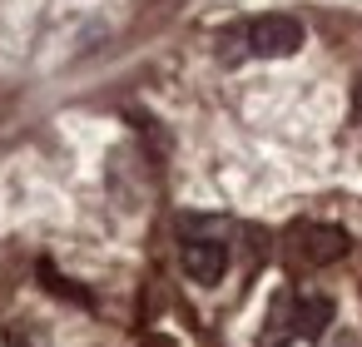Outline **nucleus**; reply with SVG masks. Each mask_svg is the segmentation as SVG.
Listing matches in <instances>:
<instances>
[{"label": "nucleus", "mask_w": 362, "mask_h": 347, "mask_svg": "<svg viewBox=\"0 0 362 347\" xmlns=\"http://www.w3.org/2000/svg\"><path fill=\"white\" fill-rule=\"evenodd\" d=\"M248 50L258 60H288L303 50V25L293 16H258L248 20Z\"/></svg>", "instance_id": "obj_1"}, {"label": "nucleus", "mask_w": 362, "mask_h": 347, "mask_svg": "<svg viewBox=\"0 0 362 347\" xmlns=\"http://www.w3.org/2000/svg\"><path fill=\"white\" fill-rule=\"evenodd\" d=\"M347 233L337 228V223H298L293 228V253L308 263V268H327V263H337L342 253H347Z\"/></svg>", "instance_id": "obj_2"}, {"label": "nucleus", "mask_w": 362, "mask_h": 347, "mask_svg": "<svg viewBox=\"0 0 362 347\" xmlns=\"http://www.w3.org/2000/svg\"><path fill=\"white\" fill-rule=\"evenodd\" d=\"M223 268H228V248H223L218 238H189V243H184V273H189L194 283L214 288V283L223 278Z\"/></svg>", "instance_id": "obj_3"}, {"label": "nucleus", "mask_w": 362, "mask_h": 347, "mask_svg": "<svg viewBox=\"0 0 362 347\" xmlns=\"http://www.w3.org/2000/svg\"><path fill=\"white\" fill-rule=\"evenodd\" d=\"M293 307H298V298H293V293H278V298L268 302V317H263V332H258V347H288V342L298 337V322H293Z\"/></svg>", "instance_id": "obj_4"}, {"label": "nucleus", "mask_w": 362, "mask_h": 347, "mask_svg": "<svg viewBox=\"0 0 362 347\" xmlns=\"http://www.w3.org/2000/svg\"><path fill=\"white\" fill-rule=\"evenodd\" d=\"M293 322H298V337H303V342H322V337H327V327H332V298H322V293L298 298Z\"/></svg>", "instance_id": "obj_5"}, {"label": "nucleus", "mask_w": 362, "mask_h": 347, "mask_svg": "<svg viewBox=\"0 0 362 347\" xmlns=\"http://www.w3.org/2000/svg\"><path fill=\"white\" fill-rule=\"evenodd\" d=\"M253 50H248V25H228L223 35H218V60L223 65H238V60H248Z\"/></svg>", "instance_id": "obj_6"}, {"label": "nucleus", "mask_w": 362, "mask_h": 347, "mask_svg": "<svg viewBox=\"0 0 362 347\" xmlns=\"http://www.w3.org/2000/svg\"><path fill=\"white\" fill-rule=\"evenodd\" d=\"M40 278H45V288H50L55 298H70V302H80V307H90V293H85V288H75L70 278H60V273H55L50 263H40Z\"/></svg>", "instance_id": "obj_7"}, {"label": "nucleus", "mask_w": 362, "mask_h": 347, "mask_svg": "<svg viewBox=\"0 0 362 347\" xmlns=\"http://www.w3.org/2000/svg\"><path fill=\"white\" fill-rule=\"evenodd\" d=\"M6 347H35V342H25V332H21V327H11V332H6Z\"/></svg>", "instance_id": "obj_8"}, {"label": "nucleus", "mask_w": 362, "mask_h": 347, "mask_svg": "<svg viewBox=\"0 0 362 347\" xmlns=\"http://www.w3.org/2000/svg\"><path fill=\"white\" fill-rule=\"evenodd\" d=\"M332 347H357V342H352V337H337V342H332Z\"/></svg>", "instance_id": "obj_9"}]
</instances>
